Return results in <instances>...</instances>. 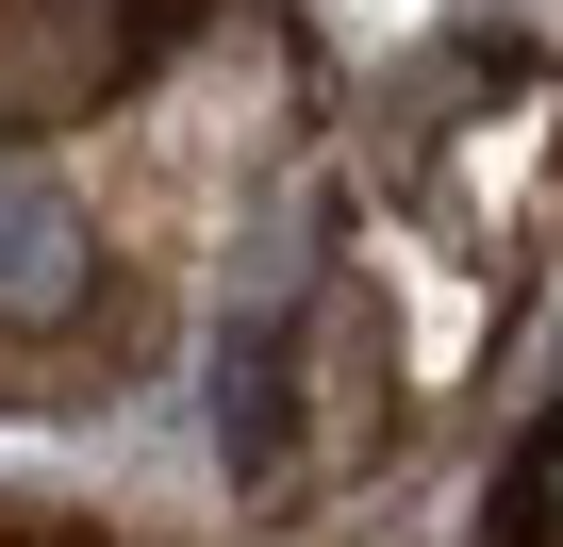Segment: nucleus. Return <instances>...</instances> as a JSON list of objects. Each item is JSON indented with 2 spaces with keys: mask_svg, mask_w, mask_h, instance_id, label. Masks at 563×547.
Returning <instances> with one entry per match:
<instances>
[{
  "mask_svg": "<svg viewBox=\"0 0 563 547\" xmlns=\"http://www.w3.org/2000/svg\"><path fill=\"white\" fill-rule=\"evenodd\" d=\"M67 283H84L67 199H51L34 166H0V316H67Z\"/></svg>",
  "mask_w": 563,
  "mask_h": 547,
  "instance_id": "1",
  "label": "nucleus"
},
{
  "mask_svg": "<svg viewBox=\"0 0 563 547\" xmlns=\"http://www.w3.org/2000/svg\"><path fill=\"white\" fill-rule=\"evenodd\" d=\"M282 448H299V316L232 332V464H249V481H282Z\"/></svg>",
  "mask_w": 563,
  "mask_h": 547,
  "instance_id": "2",
  "label": "nucleus"
}]
</instances>
